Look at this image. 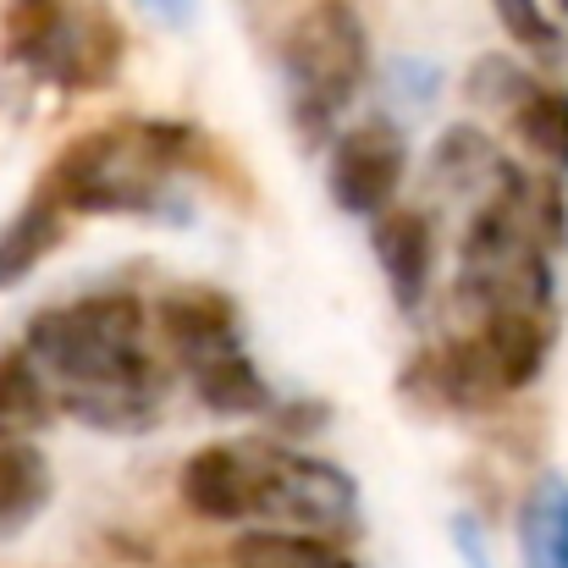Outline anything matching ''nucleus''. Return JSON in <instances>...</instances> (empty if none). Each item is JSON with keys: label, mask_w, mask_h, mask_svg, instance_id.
<instances>
[{"label": "nucleus", "mask_w": 568, "mask_h": 568, "mask_svg": "<svg viewBox=\"0 0 568 568\" xmlns=\"http://www.w3.org/2000/svg\"><path fill=\"white\" fill-rule=\"evenodd\" d=\"M22 348L55 381L61 403L89 425L128 430L144 425L161 403V376L144 359V310L128 293H100L33 315Z\"/></svg>", "instance_id": "1"}, {"label": "nucleus", "mask_w": 568, "mask_h": 568, "mask_svg": "<svg viewBox=\"0 0 568 568\" xmlns=\"http://www.w3.org/2000/svg\"><path fill=\"white\" fill-rule=\"evenodd\" d=\"M183 144H189V133L166 128V122L100 128L55 161L50 193L72 210H89V215L94 210H105V215L155 210L172 172H178V161H183Z\"/></svg>", "instance_id": "2"}, {"label": "nucleus", "mask_w": 568, "mask_h": 568, "mask_svg": "<svg viewBox=\"0 0 568 568\" xmlns=\"http://www.w3.org/2000/svg\"><path fill=\"white\" fill-rule=\"evenodd\" d=\"M371 67V39L354 6L343 0H321L315 11H304L282 44V72H287V94H293V116L298 133L310 144H326L337 116L354 105L359 83Z\"/></svg>", "instance_id": "3"}, {"label": "nucleus", "mask_w": 568, "mask_h": 568, "mask_svg": "<svg viewBox=\"0 0 568 568\" xmlns=\"http://www.w3.org/2000/svg\"><path fill=\"white\" fill-rule=\"evenodd\" d=\"M161 326H166L183 371L193 376V392L210 414L243 419V414H260L271 403V386L260 381L254 359L243 354V343L232 332V310L215 293H193V287L172 293L161 310Z\"/></svg>", "instance_id": "4"}, {"label": "nucleus", "mask_w": 568, "mask_h": 568, "mask_svg": "<svg viewBox=\"0 0 568 568\" xmlns=\"http://www.w3.org/2000/svg\"><path fill=\"white\" fill-rule=\"evenodd\" d=\"M359 508L354 480L310 453H265L254 464V514L293 519L310 530H343Z\"/></svg>", "instance_id": "5"}, {"label": "nucleus", "mask_w": 568, "mask_h": 568, "mask_svg": "<svg viewBox=\"0 0 568 568\" xmlns=\"http://www.w3.org/2000/svg\"><path fill=\"white\" fill-rule=\"evenodd\" d=\"M403 166H408L403 133L392 122H359V128H348L337 139L332 166H326V183H332V199L348 215L381 221L392 210L397 189H403Z\"/></svg>", "instance_id": "6"}, {"label": "nucleus", "mask_w": 568, "mask_h": 568, "mask_svg": "<svg viewBox=\"0 0 568 568\" xmlns=\"http://www.w3.org/2000/svg\"><path fill=\"white\" fill-rule=\"evenodd\" d=\"M376 260L386 271V287L403 310L425 304L430 287V265H436V243H430V221L419 210H392L376 221Z\"/></svg>", "instance_id": "7"}, {"label": "nucleus", "mask_w": 568, "mask_h": 568, "mask_svg": "<svg viewBox=\"0 0 568 568\" xmlns=\"http://www.w3.org/2000/svg\"><path fill=\"white\" fill-rule=\"evenodd\" d=\"M183 503L221 525L254 514V464L232 447H199L183 464Z\"/></svg>", "instance_id": "8"}, {"label": "nucleus", "mask_w": 568, "mask_h": 568, "mask_svg": "<svg viewBox=\"0 0 568 568\" xmlns=\"http://www.w3.org/2000/svg\"><path fill=\"white\" fill-rule=\"evenodd\" d=\"M519 547L525 568H568V480L541 475L519 514Z\"/></svg>", "instance_id": "9"}, {"label": "nucleus", "mask_w": 568, "mask_h": 568, "mask_svg": "<svg viewBox=\"0 0 568 568\" xmlns=\"http://www.w3.org/2000/svg\"><path fill=\"white\" fill-rule=\"evenodd\" d=\"M514 172L503 166V155L491 150L486 133L475 128H447L436 155H430V183L447 193H480V189H503Z\"/></svg>", "instance_id": "10"}, {"label": "nucleus", "mask_w": 568, "mask_h": 568, "mask_svg": "<svg viewBox=\"0 0 568 568\" xmlns=\"http://www.w3.org/2000/svg\"><path fill=\"white\" fill-rule=\"evenodd\" d=\"M50 376L39 371V359L28 348L0 359V442H22L28 430H39L50 419Z\"/></svg>", "instance_id": "11"}, {"label": "nucleus", "mask_w": 568, "mask_h": 568, "mask_svg": "<svg viewBox=\"0 0 568 568\" xmlns=\"http://www.w3.org/2000/svg\"><path fill=\"white\" fill-rule=\"evenodd\" d=\"M50 497V464L28 442H0V536L22 530Z\"/></svg>", "instance_id": "12"}, {"label": "nucleus", "mask_w": 568, "mask_h": 568, "mask_svg": "<svg viewBox=\"0 0 568 568\" xmlns=\"http://www.w3.org/2000/svg\"><path fill=\"white\" fill-rule=\"evenodd\" d=\"M55 237H61V199L50 193V199H33V204L0 232V287L22 282V276L50 254Z\"/></svg>", "instance_id": "13"}, {"label": "nucleus", "mask_w": 568, "mask_h": 568, "mask_svg": "<svg viewBox=\"0 0 568 568\" xmlns=\"http://www.w3.org/2000/svg\"><path fill=\"white\" fill-rule=\"evenodd\" d=\"M237 568H354L343 552H332L315 536H287V530H254L232 547Z\"/></svg>", "instance_id": "14"}, {"label": "nucleus", "mask_w": 568, "mask_h": 568, "mask_svg": "<svg viewBox=\"0 0 568 568\" xmlns=\"http://www.w3.org/2000/svg\"><path fill=\"white\" fill-rule=\"evenodd\" d=\"M514 122H519V139H525L541 161H552L558 172H568V94L530 89L525 105L514 111Z\"/></svg>", "instance_id": "15"}, {"label": "nucleus", "mask_w": 568, "mask_h": 568, "mask_svg": "<svg viewBox=\"0 0 568 568\" xmlns=\"http://www.w3.org/2000/svg\"><path fill=\"white\" fill-rule=\"evenodd\" d=\"M530 89H536V83H530L514 61H503V55H486V61H475V72H469V94H475L480 105H508V111H519Z\"/></svg>", "instance_id": "16"}, {"label": "nucleus", "mask_w": 568, "mask_h": 568, "mask_svg": "<svg viewBox=\"0 0 568 568\" xmlns=\"http://www.w3.org/2000/svg\"><path fill=\"white\" fill-rule=\"evenodd\" d=\"M497 6V17H503V28L519 39V44H530V50H547L558 33H552V22H547V11H541V0H491Z\"/></svg>", "instance_id": "17"}, {"label": "nucleus", "mask_w": 568, "mask_h": 568, "mask_svg": "<svg viewBox=\"0 0 568 568\" xmlns=\"http://www.w3.org/2000/svg\"><path fill=\"white\" fill-rule=\"evenodd\" d=\"M161 22H189L193 11H199V0H144Z\"/></svg>", "instance_id": "18"}, {"label": "nucleus", "mask_w": 568, "mask_h": 568, "mask_svg": "<svg viewBox=\"0 0 568 568\" xmlns=\"http://www.w3.org/2000/svg\"><path fill=\"white\" fill-rule=\"evenodd\" d=\"M458 547H464L469 568H486V552H480V541H475V525H469V519H458Z\"/></svg>", "instance_id": "19"}, {"label": "nucleus", "mask_w": 568, "mask_h": 568, "mask_svg": "<svg viewBox=\"0 0 568 568\" xmlns=\"http://www.w3.org/2000/svg\"><path fill=\"white\" fill-rule=\"evenodd\" d=\"M558 6H564V11H568V0H558Z\"/></svg>", "instance_id": "20"}]
</instances>
